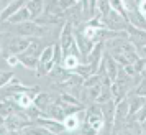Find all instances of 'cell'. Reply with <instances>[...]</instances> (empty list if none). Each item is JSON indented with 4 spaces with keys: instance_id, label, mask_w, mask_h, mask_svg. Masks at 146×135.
Here are the masks:
<instances>
[{
    "instance_id": "1",
    "label": "cell",
    "mask_w": 146,
    "mask_h": 135,
    "mask_svg": "<svg viewBox=\"0 0 146 135\" xmlns=\"http://www.w3.org/2000/svg\"><path fill=\"white\" fill-rule=\"evenodd\" d=\"M15 31L21 36H28V38H43L49 33V28L46 25H41L36 20H28L21 21L15 25Z\"/></svg>"
},
{
    "instance_id": "2",
    "label": "cell",
    "mask_w": 146,
    "mask_h": 135,
    "mask_svg": "<svg viewBox=\"0 0 146 135\" xmlns=\"http://www.w3.org/2000/svg\"><path fill=\"white\" fill-rule=\"evenodd\" d=\"M7 36V35H5ZM30 43H31V38H28V36H7V41L3 43V49H2V56L3 58H7L10 54H20L23 53L28 46H30Z\"/></svg>"
},
{
    "instance_id": "3",
    "label": "cell",
    "mask_w": 146,
    "mask_h": 135,
    "mask_svg": "<svg viewBox=\"0 0 146 135\" xmlns=\"http://www.w3.org/2000/svg\"><path fill=\"white\" fill-rule=\"evenodd\" d=\"M31 124H35V122L28 117V114H23L20 110L12 112V114L5 119V125H7L10 134H20L23 128L28 127V125H31Z\"/></svg>"
},
{
    "instance_id": "4",
    "label": "cell",
    "mask_w": 146,
    "mask_h": 135,
    "mask_svg": "<svg viewBox=\"0 0 146 135\" xmlns=\"http://www.w3.org/2000/svg\"><path fill=\"white\" fill-rule=\"evenodd\" d=\"M54 66V45L46 46L40 54V63L36 68V74L38 76H48V73Z\"/></svg>"
},
{
    "instance_id": "5",
    "label": "cell",
    "mask_w": 146,
    "mask_h": 135,
    "mask_svg": "<svg viewBox=\"0 0 146 135\" xmlns=\"http://www.w3.org/2000/svg\"><path fill=\"white\" fill-rule=\"evenodd\" d=\"M25 91H40V89L33 86V88H28V86H23L17 78H12L8 84H5L3 88L0 89V97H3V99H7V97H13L15 94H20V92H25Z\"/></svg>"
},
{
    "instance_id": "6",
    "label": "cell",
    "mask_w": 146,
    "mask_h": 135,
    "mask_svg": "<svg viewBox=\"0 0 146 135\" xmlns=\"http://www.w3.org/2000/svg\"><path fill=\"white\" fill-rule=\"evenodd\" d=\"M86 124L94 128L95 134H100L102 132V128L105 125V120H104V115H102V109L99 106H92V107L87 110Z\"/></svg>"
},
{
    "instance_id": "7",
    "label": "cell",
    "mask_w": 146,
    "mask_h": 135,
    "mask_svg": "<svg viewBox=\"0 0 146 135\" xmlns=\"http://www.w3.org/2000/svg\"><path fill=\"white\" fill-rule=\"evenodd\" d=\"M76 40H74V23L71 20H67L64 23V27L61 30V35H59V45L62 48V53L67 54L71 51V46H72Z\"/></svg>"
},
{
    "instance_id": "8",
    "label": "cell",
    "mask_w": 146,
    "mask_h": 135,
    "mask_svg": "<svg viewBox=\"0 0 146 135\" xmlns=\"http://www.w3.org/2000/svg\"><path fill=\"white\" fill-rule=\"evenodd\" d=\"M128 114H130V102H128V99H121V101L117 102V107H115V120H113L115 128H112V132H117L118 125L121 127V124H125L128 120Z\"/></svg>"
},
{
    "instance_id": "9",
    "label": "cell",
    "mask_w": 146,
    "mask_h": 135,
    "mask_svg": "<svg viewBox=\"0 0 146 135\" xmlns=\"http://www.w3.org/2000/svg\"><path fill=\"white\" fill-rule=\"evenodd\" d=\"M35 124L44 127L49 134H62V132H66L64 124L59 122V120H56V119H51V117H38V119L35 120Z\"/></svg>"
},
{
    "instance_id": "10",
    "label": "cell",
    "mask_w": 146,
    "mask_h": 135,
    "mask_svg": "<svg viewBox=\"0 0 146 135\" xmlns=\"http://www.w3.org/2000/svg\"><path fill=\"white\" fill-rule=\"evenodd\" d=\"M72 74V71H67L66 68L62 66V64H54L53 69L48 73V76L53 79L54 82H58V84H62V82H66Z\"/></svg>"
},
{
    "instance_id": "11",
    "label": "cell",
    "mask_w": 146,
    "mask_h": 135,
    "mask_svg": "<svg viewBox=\"0 0 146 135\" xmlns=\"http://www.w3.org/2000/svg\"><path fill=\"white\" fill-rule=\"evenodd\" d=\"M25 3H27V0H12L7 7L0 12V23H5V21H8V18H10L12 15L17 13V12H18V10L25 5Z\"/></svg>"
},
{
    "instance_id": "12",
    "label": "cell",
    "mask_w": 146,
    "mask_h": 135,
    "mask_svg": "<svg viewBox=\"0 0 146 135\" xmlns=\"http://www.w3.org/2000/svg\"><path fill=\"white\" fill-rule=\"evenodd\" d=\"M126 31H128V38L133 41V45H136V46L146 45V30H141V28H136V27H133V25H128Z\"/></svg>"
},
{
    "instance_id": "13",
    "label": "cell",
    "mask_w": 146,
    "mask_h": 135,
    "mask_svg": "<svg viewBox=\"0 0 146 135\" xmlns=\"http://www.w3.org/2000/svg\"><path fill=\"white\" fill-rule=\"evenodd\" d=\"M115 107H117V104H115V101L113 99H110V101H107L102 104V115H104V120H105V124L108 125V127H112L113 125V120H115Z\"/></svg>"
},
{
    "instance_id": "14",
    "label": "cell",
    "mask_w": 146,
    "mask_h": 135,
    "mask_svg": "<svg viewBox=\"0 0 146 135\" xmlns=\"http://www.w3.org/2000/svg\"><path fill=\"white\" fill-rule=\"evenodd\" d=\"M104 63H105V71H107V76L110 78V81H115L117 79V76H118V69L120 68L117 66L118 63L115 61L112 54H104Z\"/></svg>"
},
{
    "instance_id": "15",
    "label": "cell",
    "mask_w": 146,
    "mask_h": 135,
    "mask_svg": "<svg viewBox=\"0 0 146 135\" xmlns=\"http://www.w3.org/2000/svg\"><path fill=\"white\" fill-rule=\"evenodd\" d=\"M53 102H54L53 97L48 94V92H38V94L35 96V99H33V104L40 109L41 112H46V109L49 107Z\"/></svg>"
},
{
    "instance_id": "16",
    "label": "cell",
    "mask_w": 146,
    "mask_h": 135,
    "mask_svg": "<svg viewBox=\"0 0 146 135\" xmlns=\"http://www.w3.org/2000/svg\"><path fill=\"white\" fill-rule=\"evenodd\" d=\"M25 5H27V8L30 10L33 20H36L40 15L44 13V0H28Z\"/></svg>"
},
{
    "instance_id": "17",
    "label": "cell",
    "mask_w": 146,
    "mask_h": 135,
    "mask_svg": "<svg viewBox=\"0 0 146 135\" xmlns=\"http://www.w3.org/2000/svg\"><path fill=\"white\" fill-rule=\"evenodd\" d=\"M128 23L133 25V27H136V28L146 30V17H143L136 10H130L128 8Z\"/></svg>"
},
{
    "instance_id": "18",
    "label": "cell",
    "mask_w": 146,
    "mask_h": 135,
    "mask_svg": "<svg viewBox=\"0 0 146 135\" xmlns=\"http://www.w3.org/2000/svg\"><path fill=\"white\" fill-rule=\"evenodd\" d=\"M28 20H33V18H31V13H30V10L27 8V5H23L17 13L12 15V17L8 18V23H10V25H17V23L28 21Z\"/></svg>"
},
{
    "instance_id": "19",
    "label": "cell",
    "mask_w": 146,
    "mask_h": 135,
    "mask_svg": "<svg viewBox=\"0 0 146 135\" xmlns=\"http://www.w3.org/2000/svg\"><path fill=\"white\" fill-rule=\"evenodd\" d=\"M17 56L20 59V64H23L27 69L36 71L38 63H40V56H31V54H27V53H20V54H17Z\"/></svg>"
},
{
    "instance_id": "20",
    "label": "cell",
    "mask_w": 146,
    "mask_h": 135,
    "mask_svg": "<svg viewBox=\"0 0 146 135\" xmlns=\"http://www.w3.org/2000/svg\"><path fill=\"white\" fill-rule=\"evenodd\" d=\"M80 122L82 120L79 119L77 112H74V114H67L66 117H64L62 124H64V127H66V132H76V130L80 127Z\"/></svg>"
},
{
    "instance_id": "21",
    "label": "cell",
    "mask_w": 146,
    "mask_h": 135,
    "mask_svg": "<svg viewBox=\"0 0 146 135\" xmlns=\"http://www.w3.org/2000/svg\"><path fill=\"white\" fill-rule=\"evenodd\" d=\"M79 64H80V59H79L77 54H74V53L64 54V58H62V66L66 68L67 71H74Z\"/></svg>"
},
{
    "instance_id": "22",
    "label": "cell",
    "mask_w": 146,
    "mask_h": 135,
    "mask_svg": "<svg viewBox=\"0 0 146 135\" xmlns=\"http://www.w3.org/2000/svg\"><path fill=\"white\" fill-rule=\"evenodd\" d=\"M128 102H130V114H128V117H130V115H136V112H138L139 109L146 104V97L135 94L133 96V99L131 101H128Z\"/></svg>"
},
{
    "instance_id": "23",
    "label": "cell",
    "mask_w": 146,
    "mask_h": 135,
    "mask_svg": "<svg viewBox=\"0 0 146 135\" xmlns=\"http://www.w3.org/2000/svg\"><path fill=\"white\" fill-rule=\"evenodd\" d=\"M108 2H110V7H112V10L118 12L121 17H125L126 20H128V8H126L125 0H108Z\"/></svg>"
},
{
    "instance_id": "24",
    "label": "cell",
    "mask_w": 146,
    "mask_h": 135,
    "mask_svg": "<svg viewBox=\"0 0 146 135\" xmlns=\"http://www.w3.org/2000/svg\"><path fill=\"white\" fill-rule=\"evenodd\" d=\"M110 86H112V84H110ZM110 86H104V84H102V91H100L99 97L95 99V102H97V104H104V102H107V101H110V99H113Z\"/></svg>"
},
{
    "instance_id": "25",
    "label": "cell",
    "mask_w": 146,
    "mask_h": 135,
    "mask_svg": "<svg viewBox=\"0 0 146 135\" xmlns=\"http://www.w3.org/2000/svg\"><path fill=\"white\" fill-rule=\"evenodd\" d=\"M97 10H99L100 17H102V18H105L107 15L110 13V10H112L110 2H108V0H97Z\"/></svg>"
},
{
    "instance_id": "26",
    "label": "cell",
    "mask_w": 146,
    "mask_h": 135,
    "mask_svg": "<svg viewBox=\"0 0 146 135\" xmlns=\"http://www.w3.org/2000/svg\"><path fill=\"white\" fill-rule=\"evenodd\" d=\"M77 2L76 0H56V7L59 8V10H62V12H66V10H69L71 7H74ZM54 7V5H53Z\"/></svg>"
},
{
    "instance_id": "27",
    "label": "cell",
    "mask_w": 146,
    "mask_h": 135,
    "mask_svg": "<svg viewBox=\"0 0 146 135\" xmlns=\"http://www.w3.org/2000/svg\"><path fill=\"white\" fill-rule=\"evenodd\" d=\"M12 78H13V73H10V71L8 73H0V89L3 88L5 84H8Z\"/></svg>"
},
{
    "instance_id": "28",
    "label": "cell",
    "mask_w": 146,
    "mask_h": 135,
    "mask_svg": "<svg viewBox=\"0 0 146 135\" xmlns=\"http://www.w3.org/2000/svg\"><path fill=\"white\" fill-rule=\"evenodd\" d=\"M135 94L146 97V79H143V81H141V82L138 84V88L135 89Z\"/></svg>"
},
{
    "instance_id": "29",
    "label": "cell",
    "mask_w": 146,
    "mask_h": 135,
    "mask_svg": "<svg viewBox=\"0 0 146 135\" xmlns=\"http://www.w3.org/2000/svg\"><path fill=\"white\" fill-rule=\"evenodd\" d=\"M5 59H7V64L8 66H12V68H15L17 64H20V59H18L17 54H10V56H7Z\"/></svg>"
},
{
    "instance_id": "30",
    "label": "cell",
    "mask_w": 146,
    "mask_h": 135,
    "mask_svg": "<svg viewBox=\"0 0 146 135\" xmlns=\"http://www.w3.org/2000/svg\"><path fill=\"white\" fill-rule=\"evenodd\" d=\"M138 12L143 15V17H146V0H141L138 3Z\"/></svg>"
},
{
    "instance_id": "31",
    "label": "cell",
    "mask_w": 146,
    "mask_h": 135,
    "mask_svg": "<svg viewBox=\"0 0 146 135\" xmlns=\"http://www.w3.org/2000/svg\"><path fill=\"white\" fill-rule=\"evenodd\" d=\"M136 53H138L139 58H143V59H146V45H141V46H138V49H136Z\"/></svg>"
},
{
    "instance_id": "32",
    "label": "cell",
    "mask_w": 146,
    "mask_h": 135,
    "mask_svg": "<svg viewBox=\"0 0 146 135\" xmlns=\"http://www.w3.org/2000/svg\"><path fill=\"white\" fill-rule=\"evenodd\" d=\"M2 134H10V132H8V128H7V125H5V122H3V124H0V135Z\"/></svg>"
},
{
    "instance_id": "33",
    "label": "cell",
    "mask_w": 146,
    "mask_h": 135,
    "mask_svg": "<svg viewBox=\"0 0 146 135\" xmlns=\"http://www.w3.org/2000/svg\"><path fill=\"white\" fill-rule=\"evenodd\" d=\"M139 124H141V132H143V134H146V119H143Z\"/></svg>"
},
{
    "instance_id": "34",
    "label": "cell",
    "mask_w": 146,
    "mask_h": 135,
    "mask_svg": "<svg viewBox=\"0 0 146 135\" xmlns=\"http://www.w3.org/2000/svg\"><path fill=\"white\" fill-rule=\"evenodd\" d=\"M2 45H3V35H0V54H2Z\"/></svg>"
},
{
    "instance_id": "35",
    "label": "cell",
    "mask_w": 146,
    "mask_h": 135,
    "mask_svg": "<svg viewBox=\"0 0 146 135\" xmlns=\"http://www.w3.org/2000/svg\"><path fill=\"white\" fill-rule=\"evenodd\" d=\"M135 2H136V3H139V2H141V0H135Z\"/></svg>"
},
{
    "instance_id": "36",
    "label": "cell",
    "mask_w": 146,
    "mask_h": 135,
    "mask_svg": "<svg viewBox=\"0 0 146 135\" xmlns=\"http://www.w3.org/2000/svg\"><path fill=\"white\" fill-rule=\"evenodd\" d=\"M143 73H145V74H146V66H145V71H143Z\"/></svg>"
},
{
    "instance_id": "37",
    "label": "cell",
    "mask_w": 146,
    "mask_h": 135,
    "mask_svg": "<svg viewBox=\"0 0 146 135\" xmlns=\"http://www.w3.org/2000/svg\"><path fill=\"white\" fill-rule=\"evenodd\" d=\"M76 2H79V0H76Z\"/></svg>"
},
{
    "instance_id": "38",
    "label": "cell",
    "mask_w": 146,
    "mask_h": 135,
    "mask_svg": "<svg viewBox=\"0 0 146 135\" xmlns=\"http://www.w3.org/2000/svg\"><path fill=\"white\" fill-rule=\"evenodd\" d=\"M27 2H28V0H27Z\"/></svg>"
}]
</instances>
